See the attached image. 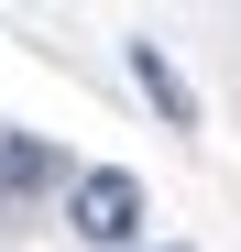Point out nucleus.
<instances>
[{"mask_svg": "<svg viewBox=\"0 0 241 252\" xmlns=\"http://www.w3.org/2000/svg\"><path fill=\"white\" fill-rule=\"evenodd\" d=\"M66 230L88 241V252H132L153 230V197L132 164H88V176H66Z\"/></svg>", "mask_w": 241, "mask_h": 252, "instance_id": "1", "label": "nucleus"}, {"mask_svg": "<svg viewBox=\"0 0 241 252\" xmlns=\"http://www.w3.org/2000/svg\"><path fill=\"white\" fill-rule=\"evenodd\" d=\"M44 187H66V154L44 132H0V208H22V197H44Z\"/></svg>", "mask_w": 241, "mask_h": 252, "instance_id": "2", "label": "nucleus"}, {"mask_svg": "<svg viewBox=\"0 0 241 252\" xmlns=\"http://www.w3.org/2000/svg\"><path fill=\"white\" fill-rule=\"evenodd\" d=\"M132 88L165 110V132H197V88L176 77V55H165V44H132Z\"/></svg>", "mask_w": 241, "mask_h": 252, "instance_id": "3", "label": "nucleus"}, {"mask_svg": "<svg viewBox=\"0 0 241 252\" xmlns=\"http://www.w3.org/2000/svg\"><path fill=\"white\" fill-rule=\"evenodd\" d=\"M165 252H186V241H165Z\"/></svg>", "mask_w": 241, "mask_h": 252, "instance_id": "4", "label": "nucleus"}]
</instances>
